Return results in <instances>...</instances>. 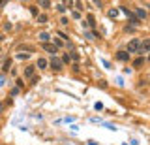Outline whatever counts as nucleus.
Instances as JSON below:
<instances>
[{
	"mask_svg": "<svg viewBox=\"0 0 150 145\" xmlns=\"http://www.w3.org/2000/svg\"><path fill=\"white\" fill-rule=\"evenodd\" d=\"M139 47H141V41L135 38V40H131L129 44H128V49H126V51H128V53H137Z\"/></svg>",
	"mask_w": 150,
	"mask_h": 145,
	"instance_id": "obj_1",
	"label": "nucleus"
},
{
	"mask_svg": "<svg viewBox=\"0 0 150 145\" xmlns=\"http://www.w3.org/2000/svg\"><path fill=\"white\" fill-rule=\"evenodd\" d=\"M47 53H51V55H56V51H58V47H56L54 44H49V41H43V45H41Z\"/></svg>",
	"mask_w": 150,
	"mask_h": 145,
	"instance_id": "obj_2",
	"label": "nucleus"
},
{
	"mask_svg": "<svg viewBox=\"0 0 150 145\" xmlns=\"http://www.w3.org/2000/svg\"><path fill=\"white\" fill-rule=\"evenodd\" d=\"M49 62H51V64H49V66H51V68H53V70H54V72H60V70H62V62H60V60H58V59H53V60H49Z\"/></svg>",
	"mask_w": 150,
	"mask_h": 145,
	"instance_id": "obj_3",
	"label": "nucleus"
},
{
	"mask_svg": "<svg viewBox=\"0 0 150 145\" xmlns=\"http://www.w3.org/2000/svg\"><path fill=\"white\" fill-rule=\"evenodd\" d=\"M116 59L122 60V62H128V60H129V53H128V51H118V53H116Z\"/></svg>",
	"mask_w": 150,
	"mask_h": 145,
	"instance_id": "obj_4",
	"label": "nucleus"
},
{
	"mask_svg": "<svg viewBox=\"0 0 150 145\" xmlns=\"http://www.w3.org/2000/svg\"><path fill=\"white\" fill-rule=\"evenodd\" d=\"M144 62H146V60H144L143 57H137V59H135V60H133L131 64H133V68H141V66H143Z\"/></svg>",
	"mask_w": 150,
	"mask_h": 145,
	"instance_id": "obj_5",
	"label": "nucleus"
},
{
	"mask_svg": "<svg viewBox=\"0 0 150 145\" xmlns=\"http://www.w3.org/2000/svg\"><path fill=\"white\" fill-rule=\"evenodd\" d=\"M34 70H36V66H26L25 68V76L30 79V77H34Z\"/></svg>",
	"mask_w": 150,
	"mask_h": 145,
	"instance_id": "obj_6",
	"label": "nucleus"
},
{
	"mask_svg": "<svg viewBox=\"0 0 150 145\" xmlns=\"http://www.w3.org/2000/svg\"><path fill=\"white\" fill-rule=\"evenodd\" d=\"M133 15H137L139 19H146V11L143 10V8H137V10H135V13Z\"/></svg>",
	"mask_w": 150,
	"mask_h": 145,
	"instance_id": "obj_7",
	"label": "nucleus"
},
{
	"mask_svg": "<svg viewBox=\"0 0 150 145\" xmlns=\"http://www.w3.org/2000/svg\"><path fill=\"white\" fill-rule=\"evenodd\" d=\"M36 66L40 68V70H43V68H47V66H49V60H47V59H40V60H38V64H36Z\"/></svg>",
	"mask_w": 150,
	"mask_h": 145,
	"instance_id": "obj_8",
	"label": "nucleus"
},
{
	"mask_svg": "<svg viewBox=\"0 0 150 145\" xmlns=\"http://www.w3.org/2000/svg\"><path fill=\"white\" fill-rule=\"evenodd\" d=\"M118 10H116V8H112V10H109V13H107V15H109V19H118Z\"/></svg>",
	"mask_w": 150,
	"mask_h": 145,
	"instance_id": "obj_9",
	"label": "nucleus"
},
{
	"mask_svg": "<svg viewBox=\"0 0 150 145\" xmlns=\"http://www.w3.org/2000/svg\"><path fill=\"white\" fill-rule=\"evenodd\" d=\"M148 49H150V40L141 41V47H139V51H148Z\"/></svg>",
	"mask_w": 150,
	"mask_h": 145,
	"instance_id": "obj_10",
	"label": "nucleus"
},
{
	"mask_svg": "<svg viewBox=\"0 0 150 145\" xmlns=\"http://www.w3.org/2000/svg\"><path fill=\"white\" fill-rule=\"evenodd\" d=\"M86 21H88V25H90L92 29H94V26H96V17H94L92 13H88V15H86Z\"/></svg>",
	"mask_w": 150,
	"mask_h": 145,
	"instance_id": "obj_11",
	"label": "nucleus"
},
{
	"mask_svg": "<svg viewBox=\"0 0 150 145\" xmlns=\"http://www.w3.org/2000/svg\"><path fill=\"white\" fill-rule=\"evenodd\" d=\"M124 32H126V34H133V32H135V25H131V23H129V25H126L124 26Z\"/></svg>",
	"mask_w": 150,
	"mask_h": 145,
	"instance_id": "obj_12",
	"label": "nucleus"
},
{
	"mask_svg": "<svg viewBox=\"0 0 150 145\" xmlns=\"http://www.w3.org/2000/svg\"><path fill=\"white\" fill-rule=\"evenodd\" d=\"M11 62H13V60H11V59H8V60H6V62H4V64H2V72H8V70H9V68H11Z\"/></svg>",
	"mask_w": 150,
	"mask_h": 145,
	"instance_id": "obj_13",
	"label": "nucleus"
},
{
	"mask_svg": "<svg viewBox=\"0 0 150 145\" xmlns=\"http://www.w3.org/2000/svg\"><path fill=\"white\" fill-rule=\"evenodd\" d=\"M38 4H40L41 8H45V10H47V8L51 6V0H38Z\"/></svg>",
	"mask_w": 150,
	"mask_h": 145,
	"instance_id": "obj_14",
	"label": "nucleus"
},
{
	"mask_svg": "<svg viewBox=\"0 0 150 145\" xmlns=\"http://www.w3.org/2000/svg\"><path fill=\"white\" fill-rule=\"evenodd\" d=\"M30 55H32V53H19L17 59H19V60H26V59H30Z\"/></svg>",
	"mask_w": 150,
	"mask_h": 145,
	"instance_id": "obj_15",
	"label": "nucleus"
},
{
	"mask_svg": "<svg viewBox=\"0 0 150 145\" xmlns=\"http://www.w3.org/2000/svg\"><path fill=\"white\" fill-rule=\"evenodd\" d=\"M49 38H51V36L47 34V32H41V34H40V40L41 41H49Z\"/></svg>",
	"mask_w": 150,
	"mask_h": 145,
	"instance_id": "obj_16",
	"label": "nucleus"
},
{
	"mask_svg": "<svg viewBox=\"0 0 150 145\" xmlns=\"http://www.w3.org/2000/svg\"><path fill=\"white\" fill-rule=\"evenodd\" d=\"M38 23H47V15H45V13L38 15Z\"/></svg>",
	"mask_w": 150,
	"mask_h": 145,
	"instance_id": "obj_17",
	"label": "nucleus"
},
{
	"mask_svg": "<svg viewBox=\"0 0 150 145\" xmlns=\"http://www.w3.org/2000/svg\"><path fill=\"white\" fill-rule=\"evenodd\" d=\"M62 2H64L66 8H71V6H73V0H62Z\"/></svg>",
	"mask_w": 150,
	"mask_h": 145,
	"instance_id": "obj_18",
	"label": "nucleus"
},
{
	"mask_svg": "<svg viewBox=\"0 0 150 145\" xmlns=\"http://www.w3.org/2000/svg\"><path fill=\"white\" fill-rule=\"evenodd\" d=\"M54 45H56V47H64V44H62V40H60V38L54 40Z\"/></svg>",
	"mask_w": 150,
	"mask_h": 145,
	"instance_id": "obj_19",
	"label": "nucleus"
},
{
	"mask_svg": "<svg viewBox=\"0 0 150 145\" xmlns=\"http://www.w3.org/2000/svg\"><path fill=\"white\" fill-rule=\"evenodd\" d=\"M30 13H32V15H38V8L36 6H30Z\"/></svg>",
	"mask_w": 150,
	"mask_h": 145,
	"instance_id": "obj_20",
	"label": "nucleus"
},
{
	"mask_svg": "<svg viewBox=\"0 0 150 145\" xmlns=\"http://www.w3.org/2000/svg\"><path fill=\"white\" fill-rule=\"evenodd\" d=\"M73 17H75V19H81V13H79V10H73Z\"/></svg>",
	"mask_w": 150,
	"mask_h": 145,
	"instance_id": "obj_21",
	"label": "nucleus"
},
{
	"mask_svg": "<svg viewBox=\"0 0 150 145\" xmlns=\"http://www.w3.org/2000/svg\"><path fill=\"white\" fill-rule=\"evenodd\" d=\"M96 109H98V111L103 109V104H101V102H96Z\"/></svg>",
	"mask_w": 150,
	"mask_h": 145,
	"instance_id": "obj_22",
	"label": "nucleus"
},
{
	"mask_svg": "<svg viewBox=\"0 0 150 145\" xmlns=\"http://www.w3.org/2000/svg\"><path fill=\"white\" fill-rule=\"evenodd\" d=\"M62 60H64V62H69V60H71V57H69V55H64Z\"/></svg>",
	"mask_w": 150,
	"mask_h": 145,
	"instance_id": "obj_23",
	"label": "nucleus"
},
{
	"mask_svg": "<svg viewBox=\"0 0 150 145\" xmlns=\"http://www.w3.org/2000/svg\"><path fill=\"white\" fill-rule=\"evenodd\" d=\"M56 10H58V13H62V11H66V6L62 4V6H58V8H56Z\"/></svg>",
	"mask_w": 150,
	"mask_h": 145,
	"instance_id": "obj_24",
	"label": "nucleus"
},
{
	"mask_svg": "<svg viewBox=\"0 0 150 145\" xmlns=\"http://www.w3.org/2000/svg\"><path fill=\"white\" fill-rule=\"evenodd\" d=\"M6 4H8V0H0V8H4Z\"/></svg>",
	"mask_w": 150,
	"mask_h": 145,
	"instance_id": "obj_25",
	"label": "nucleus"
},
{
	"mask_svg": "<svg viewBox=\"0 0 150 145\" xmlns=\"http://www.w3.org/2000/svg\"><path fill=\"white\" fill-rule=\"evenodd\" d=\"M2 107H4V104H2V102H0V113H2Z\"/></svg>",
	"mask_w": 150,
	"mask_h": 145,
	"instance_id": "obj_26",
	"label": "nucleus"
},
{
	"mask_svg": "<svg viewBox=\"0 0 150 145\" xmlns=\"http://www.w3.org/2000/svg\"><path fill=\"white\" fill-rule=\"evenodd\" d=\"M2 40H4V36H0V41H2Z\"/></svg>",
	"mask_w": 150,
	"mask_h": 145,
	"instance_id": "obj_27",
	"label": "nucleus"
}]
</instances>
